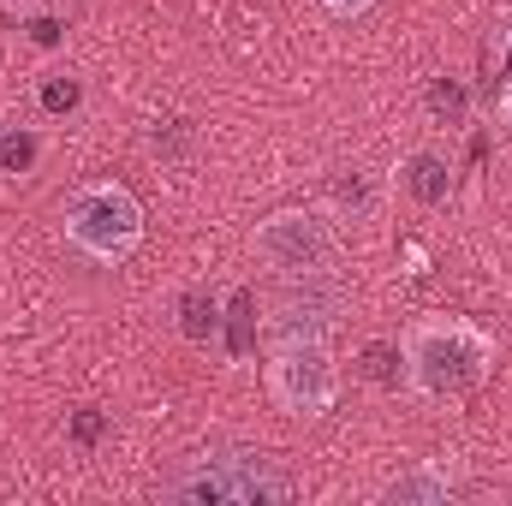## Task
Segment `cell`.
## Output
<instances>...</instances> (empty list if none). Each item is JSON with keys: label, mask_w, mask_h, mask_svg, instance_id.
<instances>
[{"label": "cell", "mask_w": 512, "mask_h": 506, "mask_svg": "<svg viewBox=\"0 0 512 506\" xmlns=\"http://www.w3.org/2000/svg\"><path fill=\"white\" fill-rule=\"evenodd\" d=\"M322 6H328L334 18H358V12H370L376 0H322Z\"/></svg>", "instance_id": "8fae6325"}, {"label": "cell", "mask_w": 512, "mask_h": 506, "mask_svg": "<svg viewBox=\"0 0 512 506\" xmlns=\"http://www.w3.org/2000/svg\"><path fill=\"white\" fill-rule=\"evenodd\" d=\"M495 370V340L465 316H429L405 334V381L423 399L477 393Z\"/></svg>", "instance_id": "6da1fadb"}, {"label": "cell", "mask_w": 512, "mask_h": 506, "mask_svg": "<svg viewBox=\"0 0 512 506\" xmlns=\"http://www.w3.org/2000/svg\"><path fill=\"white\" fill-rule=\"evenodd\" d=\"M167 495L185 506H280L292 501V477L268 459V453H203L191 459Z\"/></svg>", "instance_id": "277c9868"}, {"label": "cell", "mask_w": 512, "mask_h": 506, "mask_svg": "<svg viewBox=\"0 0 512 506\" xmlns=\"http://www.w3.org/2000/svg\"><path fill=\"white\" fill-rule=\"evenodd\" d=\"M36 137L30 131H0V173H30V161H36Z\"/></svg>", "instance_id": "9c48e42d"}, {"label": "cell", "mask_w": 512, "mask_h": 506, "mask_svg": "<svg viewBox=\"0 0 512 506\" xmlns=\"http://www.w3.org/2000/svg\"><path fill=\"white\" fill-rule=\"evenodd\" d=\"M405 191H411L423 209L447 203V191H453V173H447V161H441L435 149H417V155L405 161Z\"/></svg>", "instance_id": "8992f818"}, {"label": "cell", "mask_w": 512, "mask_h": 506, "mask_svg": "<svg viewBox=\"0 0 512 506\" xmlns=\"http://www.w3.org/2000/svg\"><path fill=\"white\" fill-rule=\"evenodd\" d=\"M102 435V417H78V441H96Z\"/></svg>", "instance_id": "7c38bea8"}, {"label": "cell", "mask_w": 512, "mask_h": 506, "mask_svg": "<svg viewBox=\"0 0 512 506\" xmlns=\"http://www.w3.org/2000/svg\"><path fill=\"white\" fill-rule=\"evenodd\" d=\"M262 376H268V399H274L286 417H298V423L328 417L334 399H340V364H334L322 328H286V334L268 346Z\"/></svg>", "instance_id": "3957f363"}, {"label": "cell", "mask_w": 512, "mask_h": 506, "mask_svg": "<svg viewBox=\"0 0 512 506\" xmlns=\"http://www.w3.org/2000/svg\"><path fill=\"white\" fill-rule=\"evenodd\" d=\"M185 340H209L215 328H221V316H215V298H203V292H185Z\"/></svg>", "instance_id": "ba28073f"}, {"label": "cell", "mask_w": 512, "mask_h": 506, "mask_svg": "<svg viewBox=\"0 0 512 506\" xmlns=\"http://www.w3.org/2000/svg\"><path fill=\"white\" fill-rule=\"evenodd\" d=\"M60 227H66V245L84 256L90 268H120L143 245V203L131 197L126 185L96 179V185H78L66 197Z\"/></svg>", "instance_id": "7a4b0ae2"}, {"label": "cell", "mask_w": 512, "mask_h": 506, "mask_svg": "<svg viewBox=\"0 0 512 506\" xmlns=\"http://www.w3.org/2000/svg\"><path fill=\"white\" fill-rule=\"evenodd\" d=\"M453 489H447V477L435 471V465H417L411 477H399L393 489H387V501H447Z\"/></svg>", "instance_id": "52a82bcc"}, {"label": "cell", "mask_w": 512, "mask_h": 506, "mask_svg": "<svg viewBox=\"0 0 512 506\" xmlns=\"http://www.w3.org/2000/svg\"><path fill=\"white\" fill-rule=\"evenodd\" d=\"M42 102H48L54 114H60V108H78V84H72V78H66V84H48V90H42Z\"/></svg>", "instance_id": "30bf717a"}, {"label": "cell", "mask_w": 512, "mask_h": 506, "mask_svg": "<svg viewBox=\"0 0 512 506\" xmlns=\"http://www.w3.org/2000/svg\"><path fill=\"white\" fill-rule=\"evenodd\" d=\"M256 256L286 280H316V274L334 268L340 239L316 209H280V215H268L256 227Z\"/></svg>", "instance_id": "5b68a950"}, {"label": "cell", "mask_w": 512, "mask_h": 506, "mask_svg": "<svg viewBox=\"0 0 512 506\" xmlns=\"http://www.w3.org/2000/svg\"><path fill=\"white\" fill-rule=\"evenodd\" d=\"M501 114L512 120V78H507V90H501Z\"/></svg>", "instance_id": "4fadbf2b"}]
</instances>
